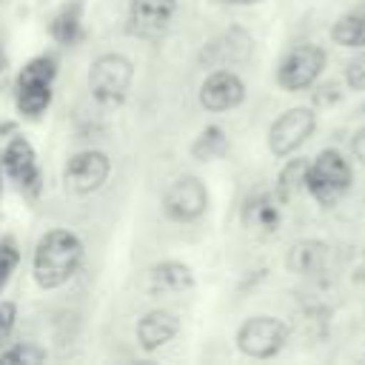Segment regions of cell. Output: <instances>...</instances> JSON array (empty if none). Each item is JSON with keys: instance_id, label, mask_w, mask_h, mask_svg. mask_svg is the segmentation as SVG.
Wrapping results in <instances>:
<instances>
[{"instance_id": "cell-1", "label": "cell", "mask_w": 365, "mask_h": 365, "mask_svg": "<svg viewBox=\"0 0 365 365\" xmlns=\"http://www.w3.org/2000/svg\"><path fill=\"white\" fill-rule=\"evenodd\" d=\"M83 259V242L66 231V228H54L48 234L40 237L37 248H34V279L43 288H57L63 282H68L74 277V271L80 268Z\"/></svg>"}, {"instance_id": "cell-2", "label": "cell", "mask_w": 365, "mask_h": 365, "mask_svg": "<svg viewBox=\"0 0 365 365\" xmlns=\"http://www.w3.org/2000/svg\"><path fill=\"white\" fill-rule=\"evenodd\" d=\"M351 188V165L336 148H322L314 163H308L305 191L325 208L336 205L342 194Z\"/></svg>"}, {"instance_id": "cell-3", "label": "cell", "mask_w": 365, "mask_h": 365, "mask_svg": "<svg viewBox=\"0 0 365 365\" xmlns=\"http://www.w3.org/2000/svg\"><path fill=\"white\" fill-rule=\"evenodd\" d=\"M134 80V66L128 57L123 54H103L91 63V71H88V86H91V94L97 103L103 106H117L123 103L128 86Z\"/></svg>"}, {"instance_id": "cell-4", "label": "cell", "mask_w": 365, "mask_h": 365, "mask_svg": "<svg viewBox=\"0 0 365 365\" xmlns=\"http://www.w3.org/2000/svg\"><path fill=\"white\" fill-rule=\"evenodd\" d=\"M322 68H325V48L317 43H302L282 57L277 68V83L285 91H305L319 80Z\"/></svg>"}, {"instance_id": "cell-5", "label": "cell", "mask_w": 365, "mask_h": 365, "mask_svg": "<svg viewBox=\"0 0 365 365\" xmlns=\"http://www.w3.org/2000/svg\"><path fill=\"white\" fill-rule=\"evenodd\" d=\"M288 342V328L277 317H251L237 331V348L254 359L277 356Z\"/></svg>"}, {"instance_id": "cell-6", "label": "cell", "mask_w": 365, "mask_h": 365, "mask_svg": "<svg viewBox=\"0 0 365 365\" xmlns=\"http://www.w3.org/2000/svg\"><path fill=\"white\" fill-rule=\"evenodd\" d=\"M314 131H317V114H314V108H308V106L288 108V111H282L271 123V128H268V148L277 157H288L299 145H305Z\"/></svg>"}, {"instance_id": "cell-7", "label": "cell", "mask_w": 365, "mask_h": 365, "mask_svg": "<svg viewBox=\"0 0 365 365\" xmlns=\"http://www.w3.org/2000/svg\"><path fill=\"white\" fill-rule=\"evenodd\" d=\"M208 205V191L197 177H180L168 185L165 197H163V208L171 220L177 222H188L197 220Z\"/></svg>"}, {"instance_id": "cell-8", "label": "cell", "mask_w": 365, "mask_h": 365, "mask_svg": "<svg viewBox=\"0 0 365 365\" xmlns=\"http://www.w3.org/2000/svg\"><path fill=\"white\" fill-rule=\"evenodd\" d=\"M108 171H111V163L103 151H80L68 160L66 165V188L74 191V194H91L97 191L106 180H108Z\"/></svg>"}, {"instance_id": "cell-9", "label": "cell", "mask_w": 365, "mask_h": 365, "mask_svg": "<svg viewBox=\"0 0 365 365\" xmlns=\"http://www.w3.org/2000/svg\"><path fill=\"white\" fill-rule=\"evenodd\" d=\"M242 100H245V83L228 68L211 71L200 86V106L208 111H228L237 108Z\"/></svg>"}, {"instance_id": "cell-10", "label": "cell", "mask_w": 365, "mask_h": 365, "mask_svg": "<svg viewBox=\"0 0 365 365\" xmlns=\"http://www.w3.org/2000/svg\"><path fill=\"white\" fill-rule=\"evenodd\" d=\"M174 9H177L174 0H131L128 31L137 37H157L168 29Z\"/></svg>"}, {"instance_id": "cell-11", "label": "cell", "mask_w": 365, "mask_h": 365, "mask_svg": "<svg viewBox=\"0 0 365 365\" xmlns=\"http://www.w3.org/2000/svg\"><path fill=\"white\" fill-rule=\"evenodd\" d=\"M3 168L9 171V177L20 188H26L31 194L40 191V168H37V157H34V148H31L29 140L14 137L6 145V151H3Z\"/></svg>"}, {"instance_id": "cell-12", "label": "cell", "mask_w": 365, "mask_h": 365, "mask_svg": "<svg viewBox=\"0 0 365 365\" xmlns=\"http://www.w3.org/2000/svg\"><path fill=\"white\" fill-rule=\"evenodd\" d=\"M328 254L331 248L319 240H299L288 248L285 254V265L288 271L299 274V277H308V274H319L325 265H328Z\"/></svg>"}, {"instance_id": "cell-13", "label": "cell", "mask_w": 365, "mask_h": 365, "mask_svg": "<svg viewBox=\"0 0 365 365\" xmlns=\"http://www.w3.org/2000/svg\"><path fill=\"white\" fill-rule=\"evenodd\" d=\"M180 331V322L171 311H151L137 322V339L145 351H157L165 342L174 339V334Z\"/></svg>"}, {"instance_id": "cell-14", "label": "cell", "mask_w": 365, "mask_h": 365, "mask_svg": "<svg viewBox=\"0 0 365 365\" xmlns=\"http://www.w3.org/2000/svg\"><path fill=\"white\" fill-rule=\"evenodd\" d=\"M194 277H191V268L182 265V262H160L148 271V291L151 294H180L185 288H191Z\"/></svg>"}, {"instance_id": "cell-15", "label": "cell", "mask_w": 365, "mask_h": 365, "mask_svg": "<svg viewBox=\"0 0 365 365\" xmlns=\"http://www.w3.org/2000/svg\"><path fill=\"white\" fill-rule=\"evenodd\" d=\"M331 40L342 48H365V3L336 17L331 26Z\"/></svg>"}, {"instance_id": "cell-16", "label": "cell", "mask_w": 365, "mask_h": 365, "mask_svg": "<svg viewBox=\"0 0 365 365\" xmlns=\"http://www.w3.org/2000/svg\"><path fill=\"white\" fill-rule=\"evenodd\" d=\"M51 103V83L46 80H20L17 77V108L29 117H37Z\"/></svg>"}, {"instance_id": "cell-17", "label": "cell", "mask_w": 365, "mask_h": 365, "mask_svg": "<svg viewBox=\"0 0 365 365\" xmlns=\"http://www.w3.org/2000/svg\"><path fill=\"white\" fill-rule=\"evenodd\" d=\"M80 11H83V3L74 0L68 6H63L57 11V17L51 20V37L63 46H71L80 40Z\"/></svg>"}, {"instance_id": "cell-18", "label": "cell", "mask_w": 365, "mask_h": 365, "mask_svg": "<svg viewBox=\"0 0 365 365\" xmlns=\"http://www.w3.org/2000/svg\"><path fill=\"white\" fill-rule=\"evenodd\" d=\"M225 151H228V137H225V131H222L220 125L202 128L200 137H197L194 145H191V154H194L197 160H202V163L217 160V157H222Z\"/></svg>"}, {"instance_id": "cell-19", "label": "cell", "mask_w": 365, "mask_h": 365, "mask_svg": "<svg viewBox=\"0 0 365 365\" xmlns=\"http://www.w3.org/2000/svg\"><path fill=\"white\" fill-rule=\"evenodd\" d=\"M245 220L251 225L262 228V231H277V225H279V208H277V202L268 194H259V197L248 200Z\"/></svg>"}, {"instance_id": "cell-20", "label": "cell", "mask_w": 365, "mask_h": 365, "mask_svg": "<svg viewBox=\"0 0 365 365\" xmlns=\"http://www.w3.org/2000/svg\"><path fill=\"white\" fill-rule=\"evenodd\" d=\"M305 174H308V160H288L285 168L279 171L277 177V191H279V200H291L299 188H305Z\"/></svg>"}, {"instance_id": "cell-21", "label": "cell", "mask_w": 365, "mask_h": 365, "mask_svg": "<svg viewBox=\"0 0 365 365\" xmlns=\"http://www.w3.org/2000/svg\"><path fill=\"white\" fill-rule=\"evenodd\" d=\"M345 86L354 91H365V51L345 63Z\"/></svg>"}, {"instance_id": "cell-22", "label": "cell", "mask_w": 365, "mask_h": 365, "mask_svg": "<svg viewBox=\"0 0 365 365\" xmlns=\"http://www.w3.org/2000/svg\"><path fill=\"white\" fill-rule=\"evenodd\" d=\"M43 359H46V351L37 345H17L0 354V362H43Z\"/></svg>"}, {"instance_id": "cell-23", "label": "cell", "mask_w": 365, "mask_h": 365, "mask_svg": "<svg viewBox=\"0 0 365 365\" xmlns=\"http://www.w3.org/2000/svg\"><path fill=\"white\" fill-rule=\"evenodd\" d=\"M17 262H20L17 248H14L11 242H0V291H3V285L9 282L11 271L17 268Z\"/></svg>"}, {"instance_id": "cell-24", "label": "cell", "mask_w": 365, "mask_h": 365, "mask_svg": "<svg viewBox=\"0 0 365 365\" xmlns=\"http://www.w3.org/2000/svg\"><path fill=\"white\" fill-rule=\"evenodd\" d=\"M339 100H342V91H339L336 83H325V86H319V88L314 91V103H317V106H334V103H339Z\"/></svg>"}, {"instance_id": "cell-25", "label": "cell", "mask_w": 365, "mask_h": 365, "mask_svg": "<svg viewBox=\"0 0 365 365\" xmlns=\"http://www.w3.org/2000/svg\"><path fill=\"white\" fill-rule=\"evenodd\" d=\"M14 319H17V308H14V302H0V342H6V336L11 334Z\"/></svg>"}, {"instance_id": "cell-26", "label": "cell", "mask_w": 365, "mask_h": 365, "mask_svg": "<svg viewBox=\"0 0 365 365\" xmlns=\"http://www.w3.org/2000/svg\"><path fill=\"white\" fill-rule=\"evenodd\" d=\"M351 154L365 165V125L354 131V137H351Z\"/></svg>"}, {"instance_id": "cell-27", "label": "cell", "mask_w": 365, "mask_h": 365, "mask_svg": "<svg viewBox=\"0 0 365 365\" xmlns=\"http://www.w3.org/2000/svg\"><path fill=\"white\" fill-rule=\"evenodd\" d=\"M225 3H234V6H251V3H259V0H225Z\"/></svg>"}, {"instance_id": "cell-28", "label": "cell", "mask_w": 365, "mask_h": 365, "mask_svg": "<svg viewBox=\"0 0 365 365\" xmlns=\"http://www.w3.org/2000/svg\"><path fill=\"white\" fill-rule=\"evenodd\" d=\"M0 194H3V160H0Z\"/></svg>"}, {"instance_id": "cell-29", "label": "cell", "mask_w": 365, "mask_h": 365, "mask_svg": "<svg viewBox=\"0 0 365 365\" xmlns=\"http://www.w3.org/2000/svg\"><path fill=\"white\" fill-rule=\"evenodd\" d=\"M3 68H6V57L0 54V71H3Z\"/></svg>"}, {"instance_id": "cell-30", "label": "cell", "mask_w": 365, "mask_h": 365, "mask_svg": "<svg viewBox=\"0 0 365 365\" xmlns=\"http://www.w3.org/2000/svg\"><path fill=\"white\" fill-rule=\"evenodd\" d=\"M362 111H365V103H362Z\"/></svg>"}]
</instances>
